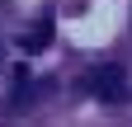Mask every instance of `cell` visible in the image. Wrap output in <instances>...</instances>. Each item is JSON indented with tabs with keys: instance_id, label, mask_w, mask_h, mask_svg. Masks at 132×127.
Here are the masks:
<instances>
[{
	"instance_id": "2",
	"label": "cell",
	"mask_w": 132,
	"mask_h": 127,
	"mask_svg": "<svg viewBox=\"0 0 132 127\" xmlns=\"http://www.w3.org/2000/svg\"><path fill=\"white\" fill-rule=\"evenodd\" d=\"M47 42H52V19H38V24L24 33V52H43Z\"/></svg>"
},
{
	"instance_id": "3",
	"label": "cell",
	"mask_w": 132,
	"mask_h": 127,
	"mask_svg": "<svg viewBox=\"0 0 132 127\" xmlns=\"http://www.w3.org/2000/svg\"><path fill=\"white\" fill-rule=\"evenodd\" d=\"M0 57H5V47H0Z\"/></svg>"
},
{
	"instance_id": "1",
	"label": "cell",
	"mask_w": 132,
	"mask_h": 127,
	"mask_svg": "<svg viewBox=\"0 0 132 127\" xmlns=\"http://www.w3.org/2000/svg\"><path fill=\"white\" fill-rule=\"evenodd\" d=\"M80 89H85L90 99H99V104H123L127 99V71L123 66H94L85 80H80Z\"/></svg>"
}]
</instances>
